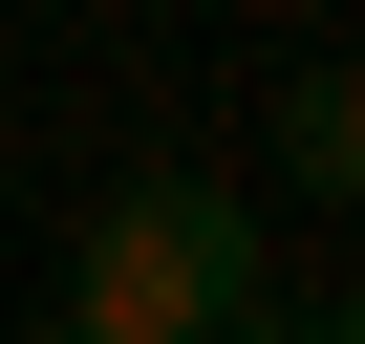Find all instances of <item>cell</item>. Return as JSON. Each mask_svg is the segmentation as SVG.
<instances>
[{
	"instance_id": "obj_1",
	"label": "cell",
	"mask_w": 365,
	"mask_h": 344,
	"mask_svg": "<svg viewBox=\"0 0 365 344\" xmlns=\"http://www.w3.org/2000/svg\"><path fill=\"white\" fill-rule=\"evenodd\" d=\"M258 301V194L237 172H129L65 258V344H194Z\"/></svg>"
},
{
	"instance_id": "obj_2",
	"label": "cell",
	"mask_w": 365,
	"mask_h": 344,
	"mask_svg": "<svg viewBox=\"0 0 365 344\" xmlns=\"http://www.w3.org/2000/svg\"><path fill=\"white\" fill-rule=\"evenodd\" d=\"M279 172H301V194H344V172H365V86H344V65L279 86Z\"/></svg>"
},
{
	"instance_id": "obj_3",
	"label": "cell",
	"mask_w": 365,
	"mask_h": 344,
	"mask_svg": "<svg viewBox=\"0 0 365 344\" xmlns=\"http://www.w3.org/2000/svg\"><path fill=\"white\" fill-rule=\"evenodd\" d=\"M194 344H344V323H279V301H237V323H194Z\"/></svg>"
},
{
	"instance_id": "obj_4",
	"label": "cell",
	"mask_w": 365,
	"mask_h": 344,
	"mask_svg": "<svg viewBox=\"0 0 365 344\" xmlns=\"http://www.w3.org/2000/svg\"><path fill=\"white\" fill-rule=\"evenodd\" d=\"M43 344H65V323H43Z\"/></svg>"
}]
</instances>
